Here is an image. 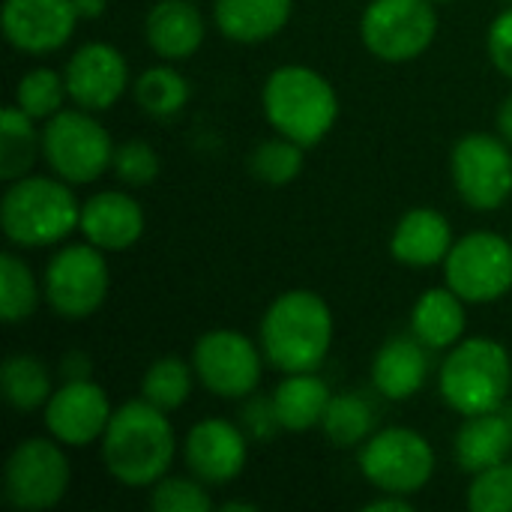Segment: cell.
<instances>
[{
    "label": "cell",
    "instance_id": "obj_1",
    "mask_svg": "<svg viewBox=\"0 0 512 512\" xmlns=\"http://www.w3.org/2000/svg\"><path fill=\"white\" fill-rule=\"evenodd\" d=\"M99 444L105 471L129 489L156 486L177 456V435L168 414L147 399H132L114 408Z\"/></svg>",
    "mask_w": 512,
    "mask_h": 512
},
{
    "label": "cell",
    "instance_id": "obj_2",
    "mask_svg": "<svg viewBox=\"0 0 512 512\" xmlns=\"http://www.w3.org/2000/svg\"><path fill=\"white\" fill-rule=\"evenodd\" d=\"M333 333L336 324L330 303L309 288H294L273 297L264 309L258 342L276 372H318L330 354Z\"/></svg>",
    "mask_w": 512,
    "mask_h": 512
},
{
    "label": "cell",
    "instance_id": "obj_3",
    "mask_svg": "<svg viewBox=\"0 0 512 512\" xmlns=\"http://www.w3.org/2000/svg\"><path fill=\"white\" fill-rule=\"evenodd\" d=\"M81 204L72 183L57 174H24L6 183L0 201L3 237L18 249H48L60 246L78 231Z\"/></svg>",
    "mask_w": 512,
    "mask_h": 512
},
{
    "label": "cell",
    "instance_id": "obj_4",
    "mask_svg": "<svg viewBox=\"0 0 512 512\" xmlns=\"http://www.w3.org/2000/svg\"><path fill=\"white\" fill-rule=\"evenodd\" d=\"M261 105L276 135H285L306 150L318 147L339 120V96L333 84L303 63L273 69L264 81Z\"/></svg>",
    "mask_w": 512,
    "mask_h": 512
},
{
    "label": "cell",
    "instance_id": "obj_5",
    "mask_svg": "<svg viewBox=\"0 0 512 512\" xmlns=\"http://www.w3.org/2000/svg\"><path fill=\"white\" fill-rule=\"evenodd\" d=\"M438 390L447 408L462 417L504 408L512 390L510 351L492 336L456 342L438 369Z\"/></svg>",
    "mask_w": 512,
    "mask_h": 512
},
{
    "label": "cell",
    "instance_id": "obj_6",
    "mask_svg": "<svg viewBox=\"0 0 512 512\" xmlns=\"http://www.w3.org/2000/svg\"><path fill=\"white\" fill-rule=\"evenodd\" d=\"M114 141L96 120V111L63 108L42 126V159L51 174L72 186H87L111 171Z\"/></svg>",
    "mask_w": 512,
    "mask_h": 512
},
{
    "label": "cell",
    "instance_id": "obj_7",
    "mask_svg": "<svg viewBox=\"0 0 512 512\" xmlns=\"http://www.w3.org/2000/svg\"><path fill=\"white\" fill-rule=\"evenodd\" d=\"M108 252L93 243H60L42 270V294L54 315L66 321H84L96 315L111 288Z\"/></svg>",
    "mask_w": 512,
    "mask_h": 512
},
{
    "label": "cell",
    "instance_id": "obj_8",
    "mask_svg": "<svg viewBox=\"0 0 512 512\" xmlns=\"http://www.w3.org/2000/svg\"><path fill=\"white\" fill-rule=\"evenodd\" d=\"M72 486V465L57 438H24L3 465V495L15 510L42 512L57 507Z\"/></svg>",
    "mask_w": 512,
    "mask_h": 512
},
{
    "label": "cell",
    "instance_id": "obj_9",
    "mask_svg": "<svg viewBox=\"0 0 512 512\" xmlns=\"http://www.w3.org/2000/svg\"><path fill=\"white\" fill-rule=\"evenodd\" d=\"M435 450L429 438L408 426H387L360 447V474L378 492L417 495L435 477Z\"/></svg>",
    "mask_w": 512,
    "mask_h": 512
},
{
    "label": "cell",
    "instance_id": "obj_10",
    "mask_svg": "<svg viewBox=\"0 0 512 512\" xmlns=\"http://www.w3.org/2000/svg\"><path fill=\"white\" fill-rule=\"evenodd\" d=\"M438 36L435 0H372L360 15L366 51L384 63L423 57Z\"/></svg>",
    "mask_w": 512,
    "mask_h": 512
},
{
    "label": "cell",
    "instance_id": "obj_11",
    "mask_svg": "<svg viewBox=\"0 0 512 512\" xmlns=\"http://www.w3.org/2000/svg\"><path fill=\"white\" fill-rule=\"evenodd\" d=\"M450 177L471 210L495 213L512 198V147L504 135L468 132L450 150Z\"/></svg>",
    "mask_w": 512,
    "mask_h": 512
},
{
    "label": "cell",
    "instance_id": "obj_12",
    "mask_svg": "<svg viewBox=\"0 0 512 512\" xmlns=\"http://www.w3.org/2000/svg\"><path fill=\"white\" fill-rule=\"evenodd\" d=\"M441 267L444 285L465 303H498L512 291V240L498 231H471L453 243Z\"/></svg>",
    "mask_w": 512,
    "mask_h": 512
},
{
    "label": "cell",
    "instance_id": "obj_13",
    "mask_svg": "<svg viewBox=\"0 0 512 512\" xmlns=\"http://www.w3.org/2000/svg\"><path fill=\"white\" fill-rule=\"evenodd\" d=\"M261 342L237 330H207L192 345V369L198 384L219 399H249L264 375Z\"/></svg>",
    "mask_w": 512,
    "mask_h": 512
},
{
    "label": "cell",
    "instance_id": "obj_14",
    "mask_svg": "<svg viewBox=\"0 0 512 512\" xmlns=\"http://www.w3.org/2000/svg\"><path fill=\"white\" fill-rule=\"evenodd\" d=\"M111 399L108 393L93 381H63L48 405L42 408V423L51 438H57L63 447L84 450L96 441H102L108 423H111Z\"/></svg>",
    "mask_w": 512,
    "mask_h": 512
},
{
    "label": "cell",
    "instance_id": "obj_15",
    "mask_svg": "<svg viewBox=\"0 0 512 512\" xmlns=\"http://www.w3.org/2000/svg\"><path fill=\"white\" fill-rule=\"evenodd\" d=\"M72 105L87 111H108L129 87V63L111 42H84L63 66Z\"/></svg>",
    "mask_w": 512,
    "mask_h": 512
},
{
    "label": "cell",
    "instance_id": "obj_16",
    "mask_svg": "<svg viewBox=\"0 0 512 512\" xmlns=\"http://www.w3.org/2000/svg\"><path fill=\"white\" fill-rule=\"evenodd\" d=\"M183 462L192 477L207 486H225L237 480L249 459V435L240 423L222 417L198 420L183 438Z\"/></svg>",
    "mask_w": 512,
    "mask_h": 512
},
{
    "label": "cell",
    "instance_id": "obj_17",
    "mask_svg": "<svg viewBox=\"0 0 512 512\" xmlns=\"http://www.w3.org/2000/svg\"><path fill=\"white\" fill-rule=\"evenodd\" d=\"M78 21L72 0H3L0 12L3 36L21 54L60 51L72 39Z\"/></svg>",
    "mask_w": 512,
    "mask_h": 512
},
{
    "label": "cell",
    "instance_id": "obj_18",
    "mask_svg": "<svg viewBox=\"0 0 512 512\" xmlns=\"http://www.w3.org/2000/svg\"><path fill=\"white\" fill-rule=\"evenodd\" d=\"M144 207L123 189H102L81 201L78 231L102 252H126L144 237Z\"/></svg>",
    "mask_w": 512,
    "mask_h": 512
},
{
    "label": "cell",
    "instance_id": "obj_19",
    "mask_svg": "<svg viewBox=\"0 0 512 512\" xmlns=\"http://www.w3.org/2000/svg\"><path fill=\"white\" fill-rule=\"evenodd\" d=\"M453 243H456L453 225L441 210L414 207L396 222L393 237H390V255L405 267L426 270V267L444 264Z\"/></svg>",
    "mask_w": 512,
    "mask_h": 512
},
{
    "label": "cell",
    "instance_id": "obj_20",
    "mask_svg": "<svg viewBox=\"0 0 512 512\" xmlns=\"http://www.w3.org/2000/svg\"><path fill=\"white\" fill-rule=\"evenodd\" d=\"M429 381V348L414 336L387 339L372 360V387L390 402L414 399Z\"/></svg>",
    "mask_w": 512,
    "mask_h": 512
},
{
    "label": "cell",
    "instance_id": "obj_21",
    "mask_svg": "<svg viewBox=\"0 0 512 512\" xmlns=\"http://www.w3.org/2000/svg\"><path fill=\"white\" fill-rule=\"evenodd\" d=\"M207 36L204 15L192 0H156L144 18V39L150 51L168 63L189 60Z\"/></svg>",
    "mask_w": 512,
    "mask_h": 512
},
{
    "label": "cell",
    "instance_id": "obj_22",
    "mask_svg": "<svg viewBox=\"0 0 512 512\" xmlns=\"http://www.w3.org/2000/svg\"><path fill=\"white\" fill-rule=\"evenodd\" d=\"M512 453V414L498 408L486 414L465 417L456 432L453 456L465 474H477L498 462H507Z\"/></svg>",
    "mask_w": 512,
    "mask_h": 512
},
{
    "label": "cell",
    "instance_id": "obj_23",
    "mask_svg": "<svg viewBox=\"0 0 512 512\" xmlns=\"http://www.w3.org/2000/svg\"><path fill=\"white\" fill-rule=\"evenodd\" d=\"M468 303L450 288H426L417 303L411 306V333L429 351H450L456 342L465 339L468 327Z\"/></svg>",
    "mask_w": 512,
    "mask_h": 512
},
{
    "label": "cell",
    "instance_id": "obj_24",
    "mask_svg": "<svg viewBox=\"0 0 512 512\" xmlns=\"http://www.w3.org/2000/svg\"><path fill=\"white\" fill-rule=\"evenodd\" d=\"M294 0H216L213 21L219 33L240 45H258L282 33Z\"/></svg>",
    "mask_w": 512,
    "mask_h": 512
},
{
    "label": "cell",
    "instance_id": "obj_25",
    "mask_svg": "<svg viewBox=\"0 0 512 512\" xmlns=\"http://www.w3.org/2000/svg\"><path fill=\"white\" fill-rule=\"evenodd\" d=\"M333 393L318 372H291L273 390V408L282 432H309L321 426Z\"/></svg>",
    "mask_w": 512,
    "mask_h": 512
},
{
    "label": "cell",
    "instance_id": "obj_26",
    "mask_svg": "<svg viewBox=\"0 0 512 512\" xmlns=\"http://www.w3.org/2000/svg\"><path fill=\"white\" fill-rule=\"evenodd\" d=\"M42 156V129L15 102L3 108L0 120V177L6 183L30 174L33 162Z\"/></svg>",
    "mask_w": 512,
    "mask_h": 512
},
{
    "label": "cell",
    "instance_id": "obj_27",
    "mask_svg": "<svg viewBox=\"0 0 512 512\" xmlns=\"http://www.w3.org/2000/svg\"><path fill=\"white\" fill-rule=\"evenodd\" d=\"M0 393L6 399V405L21 414L39 411L48 405V399L54 393L51 372L33 354H12L3 360V369H0Z\"/></svg>",
    "mask_w": 512,
    "mask_h": 512
},
{
    "label": "cell",
    "instance_id": "obj_28",
    "mask_svg": "<svg viewBox=\"0 0 512 512\" xmlns=\"http://www.w3.org/2000/svg\"><path fill=\"white\" fill-rule=\"evenodd\" d=\"M189 93H192V90H189L186 75H183L174 63H168V60H162V63H156V66H150V69H144V72L132 81L135 105H138L144 114L159 117V120L177 117V114L186 108Z\"/></svg>",
    "mask_w": 512,
    "mask_h": 512
},
{
    "label": "cell",
    "instance_id": "obj_29",
    "mask_svg": "<svg viewBox=\"0 0 512 512\" xmlns=\"http://www.w3.org/2000/svg\"><path fill=\"white\" fill-rule=\"evenodd\" d=\"M39 300H45L42 279L33 276L18 252L6 249L0 255V318L6 324H21L36 312Z\"/></svg>",
    "mask_w": 512,
    "mask_h": 512
},
{
    "label": "cell",
    "instance_id": "obj_30",
    "mask_svg": "<svg viewBox=\"0 0 512 512\" xmlns=\"http://www.w3.org/2000/svg\"><path fill=\"white\" fill-rule=\"evenodd\" d=\"M321 429L333 447L354 450V447H363L369 435L375 432V411L360 393H339L330 399Z\"/></svg>",
    "mask_w": 512,
    "mask_h": 512
},
{
    "label": "cell",
    "instance_id": "obj_31",
    "mask_svg": "<svg viewBox=\"0 0 512 512\" xmlns=\"http://www.w3.org/2000/svg\"><path fill=\"white\" fill-rule=\"evenodd\" d=\"M192 384H195L192 363H186L180 357H159L147 366V372L141 378V399H147L159 411L171 414L189 402Z\"/></svg>",
    "mask_w": 512,
    "mask_h": 512
},
{
    "label": "cell",
    "instance_id": "obj_32",
    "mask_svg": "<svg viewBox=\"0 0 512 512\" xmlns=\"http://www.w3.org/2000/svg\"><path fill=\"white\" fill-rule=\"evenodd\" d=\"M66 99H69V90H66L63 72L48 69V66H33L18 78L12 102L33 120H51L54 114L63 111Z\"/></svg>",
    "mask_w": 512,
    "mask_h": 512
},
{
    "label": "cell",
    "instance_id": "obj_33",
    "mask_svg": "<svg viewBox=\"0 0 512 512\" xmlns=\"http://www.w3.org/2000/svg\"><path fill=\"white\" fill-rule=\"evenodd\" d=\"M303 168H306V147L285 135L261 141L249 156L252 177L267 186H288L303 174Z\"/></svg>",
    "mask_w": 512,
    "mask_h": 512
},
{
    "label": "cell",
    "instance_id": "obj_34",
    "mask_svg": "<svg viewBox=\"0 0 512 512\" xmlns=\"http://www.w3.org/2000/svg\"><path fill=\"white\" fill-rule=\"evenodd\" d=\"M210 486L198 477H162L150 486V507L156 512H207L213 510Z\"/></svg>",
    "mask_w": 512,
    "mask_h": 512
},
{
    "label": "cell",
    "instance_id": "obj_35",
    "mask_svg": "<svg viewBox=\"0 0 512 512\" xmlns=\"http://www.w3.org/2000/svg\"><path fill=\"white\" fill-rule=\"evenodd\" d=\"M468 510L471 512H512V465L498 462L471 474L468 486Z\"/></svg>",
    "mask_w": 512,
    "mask_h": 512
},
{
    "label": "cell",
    "instance_id": "obj_36",
    "mask_svg": "<svg viewBox=\"0 0 512 512\" xmlns=\"http://www.w3.org/2000/svg\"><path fill=\"white\" fill-rule=\"evenodd\" d=\"M159 153L153 144L147 141H123L117 150H114V162H111V171L117 174L120 183L126 186H150L156 177H159Z\"/></svg>",
    "mask_w": 512,
    "mask_h": 512
},
{
    "label": "cell",
    "instance_id": "obj_37",
    "mask_svg": "<svg viewBox=\"0 0 512 512\" xmlns=\"http://www.w3.org/2000/svg\"><path fill=\"white\" fill-rule=\"evenodd\" d=\"M240 426L249 435V441H273L282 432V423L273 408V396L270 399L249 396L243 405V414H240Z\"/></svg>",
    "mask_w": 512,
    "mask_h": 512
},
{
    "label": "cell",
    "instance_id": "obj_38",
    "mask_svg": "<svg viewBox=\"0 0 512 512\" xmlns=\"http://www.w3.org/2000/svg\"><path fill=\"white\" fill-rule=\"evenodd\" d=\"M486 48H489L492 66L512 81V6L501 15H495V21L489 24Z\"/></svg>",
    "mask_w": 512,
    "mask_h": 512
},
{
    "label": "cell",
    "instance_id": "obj_39",
    "mask_svg": "<svg viewBox=\"0 0 512 512\" xmlns=\"http://www.w3.org/2000/svg\"><path fill=\"white\" fill-rule=\"evenodd\" d=\"M90 372H93V363L84 351L63 354V360H60V378L63 381H84V378H90Z\"/></svg>",
    "mask_w": 512,
    "mask_h": 512
},
{
    "label": "cell",
    "instance_id": "obj_40",
    "mask_svg": "<svg viewBox=\"0 0 512 512\" xmlns=\"http://www.w3.org/2000/svg\"><path fill=\"white\" fill-rule=\"evenodd\" d=\"M366 512H411L414 510V501L408 495H393V492H381L375 501H369Z\"/></svg>",
    "mask_w": 512,
    "mask_h": 512
},
{
    "label": "cell",
    "instance_id": "obj_41",
    "mask_svg": "<svg viewBox=\"0 0 512 512\" xmlns=\"http://www.w3.org/2000/svg\"><path fill=\"white\" fill-rule=\"evenodd\" d=\"M72 3H75V12L81 21H96L108 9V0H72Z\"/></svg>",
    "mask_w": 512,
    "mask_h": 512
},
{
    "label": "cell",
    "instance_id": "obj_42",
    "mask_svg": "<svg viewBox=\"0 0 512 512\" xmlns=\"http://www.w3.org/2000/svg\"><path fill=\"white\" fill-rule=\"evenodd\" d=\"M495 126H498V135H504V141L512 147V93L501 102L498 117H495Z\"/></svg>",
    "mask_w": 512,
    "mask_h": 512
},
{
    "label": "cell",
    "instance_id": "obj_43",
    "mask_svg": "<svg viewBox=\"0 0 512 512\" xmlns=\"http://www.w3.org/2000/svg\"><path fill=\"white\" fill-rule=\"evenodd\" d=\"M258 504H249V501H228L222 504V512H255Z\"/></svg>",
    "mask_w": 512,
    "mask_h": 512
},
{
    "label": "cell",
    "instance_id": "obj_44",
    "mask_svg": "<svg viewBox=\"0 0 512 512\" xmlns=\"http://www.w3.org/2000/svg\"><path fill=\"white\" fill-rule=\"evenodd\" d=\"M435 3H453V0H435Z\"/></svg>",
    "mask_w": 512,
    "mask_h": 512
},
{
    "label": "cell",
    "instance_id": "obj_45",
    "mask_svg": "<svg viewBox=\"0 0 512 512\" xmlns=\"http://www.w3.org/2000/svg\"><path fill=\"white\" fill-rule=\"evenodd\" d=\"M510 3H512V0H510Z\"/></svg>",
    "mask_w": 512,
    "mask_h": 512
}]
</instances>
